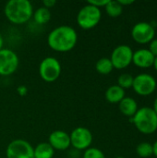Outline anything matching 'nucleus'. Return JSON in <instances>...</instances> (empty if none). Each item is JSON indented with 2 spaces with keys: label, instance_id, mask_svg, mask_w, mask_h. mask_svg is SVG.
Instances as JSON below:
<instances>
[{
  "label": "nucleus",
  "instance_id": "1",
  "mask_svg": "<svg viewBox=\"0 0 157 158\" xmlns=\"http://www.w3.org/2000/svg\"><path fill=\"white\" fill-rule=\"evenodd\" d=\"M78 41L76 31L67 25L55 28L47 37V43L51 49L56 52H68L72 50Z\"/></svg>",
  "mask_w": 157,
  "mask_h": 158
},
{
  "label": "nucleus",
  "instance_id": "2",
  "mask_svg": "<svg viewBox=\"0 0 157 158\" xmlns=\"http://www.w3.org/2000/svg\"><path fill=\"white\" fill-rule=\"evenodd\" d=\"M5 16L13 24H24L33 15V7L28 0H9L5 6Z\"/></svg>",
  "mask_w": 157,
  "mask_h": 158
},
{
  "label": "nucleus",
  "instance_id": "3",
  "mask_svg": "<svg viewBox=\"0 0 157 158\" xmlns=\"http://www.w3.org/2000/svg\"><path fill=\"white\" fill-rule=\"evenodd\" d=\"M143 134H152L157 130V115L151 107H142L130 119Z\"/></svg>",
  "mask_w": 157,
  "mask_h": 158
},
{
  "label": "nucleus",
  "instance_id": "4",
  "mask_svg": "<svg viewBox=\"0 0 157 158\" xmlns=\"http://www.w3.org/2000/svg\"><path fill=\"white\" fill-rule=\"evenodd\" d=\"M101 9L87 4L81 8L77 15L78 25L83 30H90L94 28L101 20Z\"/></svg>",
  "mask_w": 157,
  "mask_h": 158
},
{
  "label": "nucleus",
  "instance_id": "5",
  "mask_svg": "<svg viewBox=\"0 0 157 158\" xmlns=\"http://www.w3.org/2000/svg\"><path fill=\"white\" fill-rule=\"evenodd\" d=\"M39 73L44 81L54 82L61 74V64L56 57L47 56L42 60L39 67Z\"/></svg>",
  "mask_w": 157,
  "mask_h": 158
},
{
  "label": "nucleus",
  "instance_id": "6",
  "mask_svg": "<svg viewBox=\"0 0 157 158\" xmlns=\"http://www.w3.org/2000/svg\"><path fill=\"white\" fill-rule=\"evenodd\" d=\"M6 158H34L33 147L25 140H13L6 147Z\"/></svg>",
  "mask_w": 157,
  "mask_h": 158
},
{
  "label": "nucleus",
  "instance_id": "7",
  "mask_svg": "<svg viewBox=\"0 0 157 158\" xmlns=\"http://www.w3.org/2000/svg\"><path fill=\"white\" fill-rule=\"evenodd\" d=\"M133 51L132 49L126 44H121L117 46L112 54L110 60L113 64L114 69H123L129 67L132 63Z\"/></svg>",
  "mask_w": 157,
  "mask_h": 158
},
{
  "label": "nucleus",
  "instance_id": "8",
  "mask_svg": "<svg viewBox=\"0 0 157 158\" xmlns=\"http://www.w3.org/2000/svg\"><path fill=\"white\" fill-rule=\"evenodd\" d=\"M156 85V81L152 75L142 73L134 78L132 88L137 94L148 96L155 91Z\"/></svg>",
  "mask_w": 157,
  "mask_h": 158
},
{
  "label": "nucleus",
  "instance_id": "9",
  "mask_svg": "<svg viewBox=\"0 0 157 158\" xmlns=\"http://www.w3.org/2000/svg\"><path fill=\"white\" fill-rule=\"evenodd\" d=\"M69 138L70 145L79 151L87 150L91 147L93 143V134L91 131L84 127H78L73 130L69 135Z\"/></svg>",
  "mask_w": 157,
  "mask_h": 158
},
{
  "label": "nucleus",
  "instance_id": "10",
  "mask_svg": "<svg viewBox=\"0 0 157 158\" xmlns=\"http://www.w3.org/2000/svg\"><path fill=\"white\" fill-rule=\"evenodd\" d=\"M19 67V57L17 54L7 48L0 50V76L12 75Z\"/></svg>",
  "mask_w": 157,
  "mask_h": 158
},
{
  "label": "nucleus",
  "instance_id": "11",
  "mask_svg": "<svg viewBox=\"0 0 157 158\" xmlns=\"http://www.w3.org/2000/svg\"><path fill=\"white\" fill-rule=\"evenodd\" d=\"M155 30L154 26L148 22H139L135 24L131 30V36L138 44H150L155 38Z\"/></svg>",
  "mask_w": 157,
  "mask_h": 158
},
{
  "label": "nucleus",
  "instance_id": "12",
  "mask_svg": "<svg viewBox=\"0 0 157 158\" xmlns=\"http://www.w3.org/2000/svg\"><path fill=\"white\" fill-rule=\"evenodd\" d=\"M48 143L54 150L65 151L70 146V138L64 131H55L49 135Z\"/></svg>",
  "mask_w": 157,
  "mask_h": 158
},
{
  "label": "nucleus",
  "instance_id": "13",
  "mask_svg": "<svg viewBox=\"0 0 157 158\" xmlns=\"http://www.w3.org/2000/svg\"><path fill=\"white\" fill-rule=\"evenodd\" d=\"M155 56L148 49H139L133 52L132 62L139 68L142 69H148L154 65Z\"/></svg>",
  "mask_w": 157,
  "mask_h": 158
},
{
  "label": "nucleus",
  "instance_id": "14",
  "mask_svg": "<svg viewBox=\"0 0 157 158\" xmlns=\"http://www.w3.org/2000/svg\"><path fill=\"white\" fill-rule=\"evenodd\" d=\"M120 112L127 117H133L138 110L137 102L131 97H124L118 104Z\"/></svg>",
  "mask_w": 157,
  "mask_h": 158
},
{
  "label": "nucleus",
  "instance_id": "15",
  "mask_svg": "<svg viewBox=\"0 0 157 158\" xmlns=\"http://www.w3.org/2000/svg\"><path fill=\"white\" fill-rule=\"evenodd\" d=\"M105 99L111 104H119V102L125 97V90L118 85L110 86L105 92Z\"/></svg>",
  "mask_w": 157,
  "mask_h": 158
},
{
  "label": "nucleus",
  "instance_id": "16",
  "mask_svg": "<svg viewBox=\"0 0 157 158\" xmlns=\"http://www.w3.org/2000/svg\"><path fill=\"white\" fill-rule=\"evenodd\" d=\"M55 150L48 143H41L33 148L34 158H53Z\"/></svg>",
  "mask_w": 157,
  "mask_h": 158
},
{
  "label": "nucleus",
  "instance_id": "17",
  "mask_svg": "<svg viewBox=\"0 0 157 158\" xmlns=\"http://www.w3.org/2000/svg\"><path fill=\"white\" fill-rule=\"evenodd\" d=\"M32 17L34 19V21L37 24L43 25V24H46L51 19V12H50V9L44 6H41L33 12Z\"/></svg>",
  "mask_w": 157,
  "mask_h": 158
},
{
  "label": "nucleus",
  "instance_id": "18",
  "mask_svg": "<svg viewBox=\"0 0 157 158\" xmlns=\"http://www.w3.org/2000/svg\"><path fill=\"white\" fill-rule=\"evenodd\" d=\"M95 69H96L97 72H99L100 74H102V75H107V74H109L113 70L114 67H113V64H112L110 58L102 57V58H100L96 62Z\"/></svg>",
  "mask_w": 157,
  "mask_h": 158
},
{
  "label": "nucleus",
  "instance_id": "19",
  "mask_svg": "<svg viewBox=\"0 0 157 158\" xmlns=\"http://www.w3.org/2000/svg\"><path fill=\"white\" fill-rule=\"evenodd\" d=\"M105 11L109 17L112 18H118L122 14L123 6L118 2V1H111L109 0L106 6H105Z\"/></svg>",
  "mask_w": 157,
  "mask_h": 158
},
{
  "label": "nucleus",
  "instance_id": "20",
  "mask_svg": "<svg viewBox=\"0 0 157 158\" xmlns=\"http://www.w3.org/2000/svg\"><path fill=\"white\" fill-rule=\"evenodd\" d=\"M136 152L139 156L143 158H148L154 155L153 145L149 143H141L136 148Z\"/></svg>",
  "mask_w": 157,
  "mask_h": 158
},
{
  "label": "nucleus",
  "instance_id": "21",
  "mask_svg": "<svg viewBox=\"0 0 157 158\" xmlns=\"http://www.w3.org/2000/svg\"><path fill=\"white\" fill-rule=\"evenodd\" d=\"M133 80H134V78L130 74H128V73L121 74L118 79V85L124 90L129 89V88L132 87Z\"/></svg>",
  "mask_w": 157,
  "mask_h": 158
},
{
  "label": "nucleus",
  "instance_id": "22",
  "mask_svg": "<svg viewBox=\"0 0 157 158\" xmlns=\"http://www.w3.org/2000/svg\"><path fill=\"white\" fill-rule=\"evenodd\" d=\"M83 158H105V156L100 149L90 147L84 151Z\"/></svg>",
  "mask_w": 157,
  "mask_h": 158
},
{
  "label": "nucleus",
  "instance_id": "23",
  "mask_svg": "<svg viewBox=\"0 0 157 158\" xmlns=\"http://www.w3.org/2000/svg\"><path fill=\"white\" fill-rule=\"evenodd\" d=\"M109 0H88V4L89 5H92L93 6H96L98 8L100 7H105L106 6V4L108 3Z\"/></svg>",
  "mask_w": 157,
  "mask_h": 158
},
{
  "label": "nucleus",
  "instance_id": "24",
  "mask_svg": "<svg viewBox=\"0 0 157 158\" xmlns=\"http://www.w3.org/2000/svg\"><path fill=\"white\" fill-rule=\"evenodd\" d=\"M155 57L157 56V39H154L152 42H150L149 44V49H148Z\"/></svg>",
  "mask_w": 157,
  "mask_h": 158
},
{
  "label": "nucleus",
  "instance_id": "25",
  "mask_svg": "<svg viewBox=\"0 0 157 158\" xmlns=\"http://www.w3.org/2000/svg\"><path fill=\"white\" fill-rule=\"evenodd\" d=\"M56 4V0H43V5L44 7L50 9L51 7H54V6Z\"/></svg>",
  "mask_w": 157,
  "mask_h": 158
},
{
  "label": "nucleus",
  "instance_id": "26",
  "mask_svg": "<svg viewBox=\"0 0 157 158\" xmlns=\"http://www.w3.org/2000/svg\"><path fill=\"white\" fill-rule=\"evenodd\" d=\"M122 6H127V5H131V4H133L134 3V1L133 0H118V1Z\"/></svg>",
  "mask_w": 157,
  "mask_h": 158
},
{
  "label": "nucleus",
  "instance_id": "27",
  "mask_svg": "<svg viewBox=\"0 0 157 158\" xmlns=\"http://www.w3.org/2000/svg\"><path fill=\"white\" fill-rule=\"evenodd\" d=\"M153 153H154V156L157 157V141L153 145Z\"/></svg>",
  "mask_w": 157,
  "mask_h": 158
},
{
  "label": "nucleus",
  "instance_id": "28",
  "mask_svg": "<svg viewBox=\"0 0 157 158\" xmlns=\"http://www.w3.org/2000/svg\"><path fill=\"white\" fill-rule=\"evenodd\" d=\"M153 109H154V111L155 112V114L157 115V97L155 98V102H154V107H153Z\"/></svg>",
  "mask_w": 157,
  "mask_h": 158
},
{
  "label": "nucleus",
  "instance_id": "29",
  "mask_svg": "<svg viewBox=\"0 0 157 158\" xmlns=\"http://www.w3.org/2000/svg\"><path fill=\"white\" fill-rule=\"evenodd\" d=\"M3 44H4V40H3V36L0 32V50L3 48Z\"/></svg>",
  "mask_w": 157,
  "mask_h": 158
},
{
  "label": "nucleus",
  "instance_id": "30",
  "mask_svg": "<svg viewBox=\"0 0 157 158\" xmlns=\"http://www.w3.org/2000/svg\"><path fill=\"white\" fill-rule=\"evenodd\" d=\"M154 67H155V70L157 71V56L155 58V62H154V65H153Z\"/></svg>",
  "mask_w": 157,
  "mask_h": 158
},
{
  "label": "nucleus",
  "instance_id": "31",
  "mask_svg": "<svg viewBox=\"0 0 157 158\" xmlns=\"http://www.w3.org/2000/svg\"><path fill=\"white\" fill-rule=\"evenodd\" d=\"M117 158H124V157H122V156H118Z\"/></svg>",
  "mask_w": 157,
  "mask_h": 158
}]
</instances>
